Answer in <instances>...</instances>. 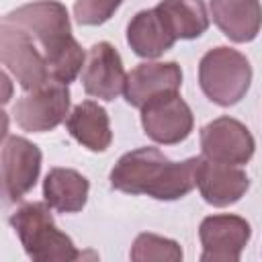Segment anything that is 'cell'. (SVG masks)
Masks as SVG:
<instances>
[{
    "mask_svg": "<svg viewBox=\"0 0 262 262\" xmlns=\"http://www.w3.org/2000/svg\"><path fill=\"white\" fill-rule=\"evenodd\" d=\"M2 20L25 29L47 63L49 80L70 84L84 68V51L72 37L68 10L55 0H39L8 12Z\"/></svg>",
    "mask_w": 262,
    "mask_h": 262,
    "instance_id": "6da1fadb",
    "label": "cell"
},
{
    "mask_svg": "<svg viewBox=\"0 0 262 262\" xmlns=\"http://www.w3.org/2000/svg\"><path fill=\"white\" fill-rule=\"evenodd\" d=\"M196 166L199 158L172 162L158 147H137L115 164L111 186L127 194L174 201L196 186Z\"/></svg>",
    "mask_w": 262,
    "mask_h": 262,
    "instance_id": "7a4b0ae2",
    "label": "cell"
},
{
    "mask_svg": "<svg viewBox=\"0 0 262 262\" xmlns=\"http://www.w3.org/2000/svg\"><path fill=\"white\" fill-rule=\"evenodd\" d=\"M10 225L14 227L27 256L35 262H68L86 256L78 252L74 242L55 227L47 203L20 205L10 215Z\"/></svg>",
    "mask_w": 262,
    "mask_h": 262,
    "instance_id": "3957f363",
    "label": "cell"
},
{
    "mask_svg": "<svg viewBox=\"0 0 262 262\" xmlns=\"http://www.w3.org/2000/svg\"><path fill=\"white\" fill-rule=\"evenodd\" d=\"M250 61L235 49L215 47L199 63V82L203 92L219 106H231L244 98L250 88Z\"/></svg>",
    "mask_w": 262,
    "mask_h": 262,
    "instance_id": "277c9868",
    "label": "cell"
},
{
    "mask_svg": "<svg viewBox=\"0 0 262 262\" xmlns=\"http://www.w3.org/2000/svg\"><path fill=\"white\" fill-rule=\"evenodd\" d=\"M0 53L2 63L14 74L25 90H35L49 82L45 57L25 29L2 20Z\"/></svg>",
    "mask_w": 262,
    "mask_h": 262,
    "instance_id": "5b68a950",
    "label": "cell"
},
{
    "mask_svg": "<svg viewBox=\"0 0 262 262\" xmlns=\"http://www.w3.org/2000/svg\"><path fill=\"white\" fill-rule=\"evenodd\" d=\"M70 90L68 84L49 80L41 88L27 90L14 104V121L33 133L55 129L68 115Z\"/></svg>",
    "mask_w": 262,
    "mask_h": 262,
    "instance_id": "8992f818",
    "label": "cell"
},
{
    "mask_svg": "<svg viewBox=\"0 0 262 262\" xmlns=\"http://www.w3.org/2000/svg\"><path fill=\"white\" fill-rule=\"evenodd\" d=\"M141 125L158 143H178L192 131V113L178 92H166L141 106Z\"/></svg>",
    "mask_w": 262,
    "mask_h": 262,
    "instance_id": "52a82bcc",
    "label": "cell"
},
{
    "mask_svg": "<svg viewBox=\"0 0 262 262\" xmlns=\"http://www.w3.org/2000/svg\"><path fill=\"white\" fill-rule=\"evenodd\" d=\"M41 151L25 137H4L2 141V194L6 203L20 201L37 182Z\"/></svg>",
    "mask_w": 262,
    "mask_h": 262,
    "instance_id": "ba28073f",
    "label": "cell"
},
{
    "mask_svg": "<svg viewBox=\"0 0 262 262\" xmlns=\"http://www.w3.org/2000/svg\"><path fill=\"white\" fill-rule=\"evenodd\" d=\"M203 156L223 164H246L254 156L252 133L231 117H219L201 131Z\"/></svg>",
    "mask_w": 262,
    "mask_h": 262,
    "instance_id": "9c48e42d",
    "label": "cell"
},
{
    "mask_svg": "<svg viewBox=\"0 0 262 262\" xmlns=\"http://www.w3.org/2000/svg\"><path fill=\"white\" fill-rule=\"evenodd\" d=\"M199 235L203 262H237L242 248L250 239V223L237 215H211L203 219Z\"/></svg>",
    "mask_w": 262,
    "mask_h": 262,
    "instance_id": "30bf717a",
    "label": "cell"
},
{
    "mask_svg": "<svg viewBox=\"0 0 262 262\" xmlns=\"http://www.w3.org/2000/svg\"><path fill=\"white\" fill-rule=\"evenodd\" d=\"M125 82L127 74L117 49L106 41L94 43L82 68V86L86 94L102 100H115L125 92Z\"/></svg>",
    "mask_w": 262,
    "mask_h": 262,
    "instance_id": "8fae6325",
    "label": "cell"
},
{
    "mask_svg": "<svg viewBox=\"0 0 262 262\" xmlns=\"http://www.w3.org/2000/svg\"><path fill=\"white\" fill-rule=\"evenodd\" d=\"M196 186L203 199L213 207H227L248 190V174L235 164H223L209 158H199Z\"/></svg>",
    "mask_w": 262,
    "mask_h": 262,
    "instance_id": "7c38bea8",
    "label": "cell"
},
{
    "mask_svg": "<svg viewBox=\"0 0 262 262\" xmlns=\"http://www.w3.org/2000/svg\"><path fill=\"white\" fill-rule=\"evenodd\" d=\"M180 84H182V72L178 63L174 61L139 63L135 70L127 74L125 98L131 106L141 108L145 102H149L160 94L178 92Z\"/></svg>",
    "mask_w": 262,
    "mask_h": 262,
    "instance_id": "4fadbf2b",
    "label": "cell"
},
{
    "mask_svg": "<svg viewBox=\"0 0 262 262\" xmlns=\"http://www.w3.org/2000/svg\"><path fill=\"white\" fill-rule=\"evenodd\" d=\"M215 25L235 43L252 41L262 27V6L258 0H211Z\"/></svg>",
    "mask_w": 262,
    "mask_h": 262,
    "instance_id": "5bb4252c",
    "label": "cell"
},
{
    "mask_svg": "<svg viewBox=\"0 0 262 262\" xmlns=\"http://www.w3.org/2000/svg\"><path fill=\"white\" fill-rule=\"evenodd\" d=\"M127 43L139 57H158L172 49L176 37L170 33L156 8L137 12L127 27Z\"/></svg>",
    "mask_w": 262,
    "mask_h": 262,
    "instance_id": "9a60e30c",
    "label": "cell"
},
{
    "mask_svg": "<svg viewBox=\"0 0 262 262\" xmlns=\"http://www.w3.org/2000/svg\"><path fill=\"white\" fill-rule=\"evenodd\" d=\"M68 131L76 141L92 151H104L113 139L108 115L94 100H84L74 106L68 117Z\"/></svg>",
    "mask_w": 262,
    "mask_h": 262,
    "instance_id": "2e32d148",
    "label": "cell"
},
{
    "mask_svg": "<svg viewBox=\"0 0 262 262\" xmlns=\"http://www.w3.org/2000/svg\"><path fill=\"white\" fill-rule=\"evenodd\" d=\"M43 196L59 213H78L88 199V180L72 168H53L43 182Z\"/></svg>",
    "mask_w": 262,
    "mask_h": 262,
    "instance_id": "e0dca14e",
    "label": "cell"
},
{
    "mask_svg": "<svg viewBox=\"0 0 262 262\" xmlns=\"http://www.w3.org/2000/svg\"><path fill=\"white\" fill-rule=\"evenodd\" d=\"M156 10L176 39H194L209 29L203 0H162Z\"/></svg>",
    "mask_w": 262,
    "mask_h": 262,
    "instance_id": "ac0fdd59",
    "label": "cell"
},
{
    "mask_svg": "<svg viewBox=\"0 0 262 262\" xmlns=\"http://www.w3.org/2000/svg\"><path fill=\"white\" fill-rule=\"evenodd\" d=\"M131 258L133 260H180L182 252L178 248L176 242L172 239H164L151 233H141L131 250Z\"/></svg>",
    "mask_w": 262,
    "mask_h": 262,
    "instance_id": "d6986e66",
    "label": "cell"
},
{
    "mask_svg": "<svg viewBox=\"0 0 262 262\" xmlns=\"http://www.w3.org/2000/svg\"><path fill=\"white\" fill-rule=\"evenodd\" d=\"M123 0H76L74 16L80 25H102L113 16Z\"/></svg>",
    "mask_w": 262,
    "mask_h": 262,
    "instance_id": "ffe728a7",
    "label": "cell"
}]
</instances>
